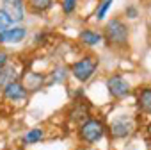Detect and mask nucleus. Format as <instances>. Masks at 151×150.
Instances as JSON below:
<instances>
[{
  "instance_id": "f257e3e1",
  "label": "nucleus",
  "mask_w": 151,
  "mask_h": 150,
  "mask_svg": "<svg viewBox=\"0 0 151 150\" xmlns=\"http://www.w3.org/2000/svg\"><path fill=\"white\" fill-rule=\"evenodd\" d=\"M103 39L109 47L114 48H126L130 39V29L128 25L119 18H110L103 27Z\"/></svg>"
},
{
  "instance_id": "f03ea898",
  "label": "nucleus",
  "mask_w": 151,
  "mask_h": 150,
  "mask_svg": "<svg viewBox=\"0 0 151 150\" xmlns=\"http://www.w3.org/2000/svg\"><path fill=\"white\" fill-rule=\"evenodd\" d=\"M98 59L94 55H84L82 59H78L77 63H73L71 64V75H73V79H77L78 82H87L93 79V75L96 73L98 70Z\"/></svg>"
},
{
  "instance_id": "7ed1b4c3",
  "label": "nucleus",
  "mask_w": 151,
  "mask_h": 150,
  "mask_svg": "<svg viewBox=\"0 0 151 150\" xmlns=\"http://www.w3.org/2000/svg\"><path fill=\"white\" fill-rule=\"evenodd\" d=\"M105 123L101 120H87L80 125V139L86 143H96L105 136Z\"/></svg>"
},
{
  "instance_id": "20e7f679",
  "label": "nucleus",
  "mask_w": 151,
  "mask_h": 150,
  "mask_svg": "<svg viewBox=\"0 0 151 150\" xmlns=\"http://www.w3.org/2000/svg\"><path fill=\"white\" fill-rule=\"evenodd\" d=\"M107 90H109V93L114 98H124L126 95H130L132 86H130V82L123 77V75L114 73V75H110V77L107 79Z\"/></svg>"
},
{
  "instance_id": "39448f33",
  "label": "nucleus",
  "mask_w": 151,
  "mask_h": 150,
  "mask_svg": "<svg viewBox=\"0 0 151 150\" xmlns=\"http://www.w3.org/2000/svg\"><path fill=\"white\" fill-rule=\"evenodd\" d=\"M109 130H110V136H112V138H126V136H130L132 130H133V122H132L130 116H124V114L116 116V118L110 122Z\"/></svg>"
},
{
  "instance_id": "423d86ee",
  "label": "nucleus",
  "mask_w": 151,
  "mask_h": 150,
  "mask_svg": "<svg viewBox=\"0 0 151 150\" xmlns=\"http://www.w3.org/2000/svg\"><path fill=\"white\" fill-rule=\"evenodd\" d=\"M2 9L14 23L25 20V2L23 0H2Z\"/></svg>"
},
{
  "instance_id": "0eeeda50",
  "label": "nucleus",
  "mask_w": 151,
  "mask_h": 150,
  "mask_svg": "<svg viewBox=\"0 0 151 150\" xmlns=\"http://www.w3.org/2000/svg\"><path fill=\"white\" fill-rule=\"evenodd\" d=\"M4 97L7 100H13V102H20V100H25L29 97V91L25 90V86L22 84V81H14L11 84H7L4 90H2Z\"/></svg>"
},
{
  "instance_id": "6e6552de",
  "label": "nucleus",
  "mask_w": 151,
  "mask_h": 150,
  "mask_svg": "<svg viewBox=\"0 0 151 150\" xmlns=\"http://www.w3.org/2000/svg\"><path fill=\"white\" fill-rule=\"evenodd\" d=\"M25 38H27V29L20 25L0 32V43H22Z\"/></svg>"
},
{
  "instance_id": "1a4fd4ad",
  "label": "nucleus",
  "mask_w": 151,
  "mask_h": 150,
  "mask_svg": "<svg viewBox=\"0 0 151 150\" xmlns=\"http://www.w3.org/2000/svg\"><path fill=\"white\" fill-rule=\"evenodd\" d=\"M87 116H89V104L84 100H75V104L69 109V118L73 122L84 123V122H87Z\"/></svg>"
},
{
  "instance_id": "9d476101",
  "label": "nucleus",
  "mask_w": 151,
  "mask_h": 150,
  "mask_svg": "<svg viewBox=\"0 0 151 150\" xmlns=\"http://www.w3.org/2000/svg\"><path fill=\"white\" fill-rule=\"evenodd\" d=\"M20 81V75H18V68L14 64H7L4 70H0V90H4L7 84Z\"/></svg>"
},
{
  "instance_id": "9b49d317",
  "label": "nucleus",
  "mask_w": 151,
  "mask_h": 150,
  "mask_svg": "<svg viewBox=\"0 0 151 150\" xmlns=\"http://www.w3.org/2000/svg\"><path fill=\"white\" fill-rule=\"evenodd\" d=\"M78 38H80V41H82L86 47H96V45H100V43L103 41V34L98 32V31H93V29H84V31H80Z\"/></svg>"
},
{
  "instance_id": "f8f14e48",
  "label": "nucleus",
  "mask_w": 151,
  "mask_h": 150,
  "mask_svg": "<svg viewBox=\"0 0 151 150\" xmlns=\"http://www.w3.org/2000/svg\"><path fill=\"white\" fill-rule=\"evenodd\" d=\"M43 75H39V73H34V71H30V73H23V81H22V84L25 86V90L27 91H36V90H39L41 86H43Z\"/></svg>"
},
{
  "instance_id": "ddd939ff",
  "label": "nucleus",
  "mask_w": 151,
  "mask_h": 150,
  "mask_svg": "<svg viewBox=\"0 0 151 150\" xmlns=\"http://www.w3.org/2000/svg\"><path fill=\"white\" fill-rule=\"evenodd\" d=\"M137 106L142 113L151 114V88H142L137 97Z\"/></svg>"
},
{
  "instance_id": "4468645a",
  "label": "nucleus",
  "mask_w": 151,
  "mask_h": 150,
  "mask_svg": "<svg viewBox=\"0 0 151 150\" xmlns=\"http://www.w3.org/2000/svg\"><path fill=\"white\" fill-rule=\"evenodd\" d=\"M68 75H69V68L57 64V66L52 70V73H50V77H48V81H46V86H50V84H59V82H64Z\"/></svg>"
},
{
  "instance_id": "2eb2a0df",
  "label": "nucleus",
  "mask_w": 151,
  "mask_h": 150,
  "mask_svg": "<svg viewBox=\"0 0 151 150\" xmlns=\"http://www.w3.org/2000/svg\"><path fill=\"white\" fill-rule=\"evenodd\" d=\"M27 6L34 15H41L53 6V0H27Z\"/></svg>"
},
{
  "instance_id": "dca6fc26",
  "label": "nucleus",
  "mask_w": 151,
  "mask_h": 150,
  "mask_svg": "<svg viewBox=\"0 0 151 150\" xmlns=\"http://www.w3.org/2000/svg\"><path fill=\"white\" fill-rule=\"evenodd\" d=\"M112 4H114V0H100V2H98V7H96V11H94V18H96L98 22L105 20V16H107L109 9L112 7Z\"/></svg>"
},
{
  "instance_id": "f3484780",
  "label": "nucleus",
  "mask_w": 151,
  "mask_h": 150,
  "mask_svg": "<svg viewBox=\"0 0 151 150\" xmlns=\"http://www.w3.org/2000/svg\"><path fill=\"white\" fill-rule=\"evenodd\" d=\"M43 136H45L43 129H30V130L23 136V143H27V145L37 143V141H41V139H43Z\"/></svg>"
},
{
  "instance_id": "a211bd4d",
  "label": "nucleus",
  "mask_w": 151,
  "mask_h": 150,
  "mask_svg": "<svg viewBox=\"0 0 151 150\" xmlns=\"http://www.w3.org/2000/svg\"><path fill=\"white\" fill-rule=\"evenodd\" d=\"M77 4H78V0H62V2H60L62 13H64L66 16L73 15V13H75V9H77Z\"/></svg>"
},
{
  "instance_id": "6ab92c4d",
  "label": "nucleus",
  "mask_w": 151,
  "mask_h": 150,
  "mask_svg": "<svg viewBox=\"0 0 151 150\" xmlns=\"http://www.w3.org/2000/svg\"><path fill=\"white\" fill-rule=\"evenodd\" d=\"M11 27H14V22L0 9V32L2 31H6V29H11Z\"/></svg>"
},
{
  "instance_id": "aec40b11",
  "label": "nucleus",
  "mask_w": 151,
  "mask_h": 150,
  "mask_svg": "<svg viewBox=\"0 0 151 150\" xmlns=\"http://www.w3.org/2000/svg\"><path fill=\"white\" fill-rule=\"evenodd\" d=\"M124 15H126V18L133 20V18L139 16V9H137L135 6H128V7H124Z\"/></svg>"
},
{
  "instance_id": "412c9836",
  "label": "nucleus",
  "mask_w": 151,
  "mask_h": 150,
  "mask_svg": "<svg viewBox=\"0 0 151 150\" xmlns=\"http://www.w3.org/2000/svg\"><path fill=\"white\" fill-rule=\"evenodd\" d=\"M7 64H9V55H7L6 52L0 50V70H4Z\"/></svg>"
}]
</instances>
